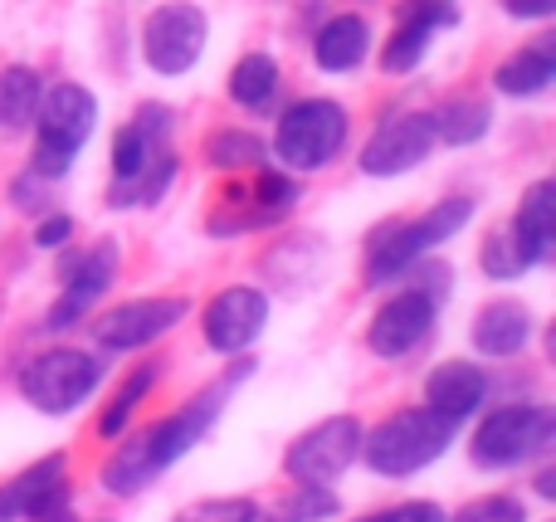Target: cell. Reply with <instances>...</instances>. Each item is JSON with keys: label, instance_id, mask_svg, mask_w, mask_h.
<instances>
[{"label": "cell", "instance_id": "1", "mask_svg": "<svg viewBox=\"0 0 556 522\" xmlns=\"http://www.w3.org/2000/svg\"><path fill=\"white\" fill-rule=\"evenodd\" d=\"M450 445H454L450 420L415 406V410H395L371 435H362V459L386 479H410L420 469H430Z\"/></svg>", "mask_w": 556, "mask_h": 522}, {"label": "cell", "instance_id": "2", "mask_svg": "<svg viewBox=\"0 0 556 522\" xmlns=\"http://www.w3.org/2000/svg\"><path fill=\"white\" fill-rule=\"evenodd\" d=\"M469 215H473L469 195H450V201H440L434 211H425L420 220H405V225L381 230L371 240V254H366V273H371V283L405 279V269H415V264H420L434 244L454 240V234L469 225Z\"/></svg>", "mask_w": 556, "mask_h": 522}, {"label": "cell", "instance_id": "3", "mask_svg": "<svg viewBox=\"0 0 556 522\" xmlns=\"http://www.w3.org/2000/svg\"><path fill=\"white\" fill-rule=\"evenodd\" d=\"M39 147H35V176H64L68 162L88 147L98 123V98L78 84H54L39 98Z\"/></svg>", "mask_w": 556, "mask_h": 522}, {"label": "cell", "instance_id": "4", "mask_svg": "<svg viewBox=\"0 0 556 522\" xmlns=\"http://www.w3.org/2000/svg\"><path fill=\"white\" fill-rule=\"evenodd\" d=\"M98 386H103V361L88 357V352H74V347L39 352V357L20 371L25 400L35 410H45V416H68V410L84 406Z\"/></svg>", "mask_w": 556, "mask_h": 522}, {"label": "cell", "instance_id": "5", "mask_svg": "<svg viewBox=\"0 0 556 522\" xmlns=\"http://www.w3.org/2000/svg\"><path fill=\"white\" fill-rule=\"evenodd\" d=\"M346 142V113L332 98H303L283 113L274 137V156L293 171H323Z\"/></svg>", "mask_w": 556, "mask_h": 522}, {"label": "cell", "instance_id": "6", "mask_svg": "<svg viewBox=\"0 0 556 522\" xmlns=\"http://www.w3.org/2000/svg\"><path fill=\"white\" fill-rule=\"evenodd\" d=\"M556 435V416L547 406H503L473 435V464L483 469H513L522 459H532L538 449H547Z\"/></svg>", "mask_w": 556, "mask_h": 522}, {"label": "cell", "instance_id": "7", "mask_svg": "<svg viewBox=\"0 0 556 522\" xmlns=\"http://www.w3.org/2000/svg\"><path fill=\"white\" fill-rule=\"evenodd\" d=\"M205 39H211V20H205V10L191 5V0H166V5L152 10L147 25H142V54L156 74L176 78V74H191L195 68Z\"/></svg>", "mask_w": 556, "mask_h": 522}, {"label": "cell", "instance_id": "8", "mask_svg": "<svg viewBox=\"0 0 556 522\" xmlns=\"http://www.w3.org/2000/svg\"><path fill=\"white\" fill-rule=\"evenodd\" d=\"M356 459H362V420L356 416H327L323 425L303 430V435L293 440V449H288L283 464L298 484L327 488L332 479H342Z\"/></svg>", "mask_w": 556, "mask_h": 522}, {"label": "cell", "instance_id": "9", "mask_svg": "<svg viewBox=\"0 0 556 522\" xmlns=\"http://www.w3.org/2000/svg\"><path fill=\"white\" fill-rule=\"evenodd\" d=\"M240 377H250V361H244V367H235L230 377L220 381V386H211V391H201V396L191 400V406H181L176 410V416H166V420H156L152 430H147V455H152V464H156V474H162V469H172L176 459L186 455V449H195L205 440V430L215 425V416H220L225 410V396H230V386Z\"/></svg>", "mask_w": 556, "mask_h": 522}, {"label": "cell", "instance_id": "10", "mask_svg": "<svg viewBox=\"0 0 556 522\" xmlns=\"http://www.w3.org/2000/svg\"><path fill=\"white\" fill-rule=\"evenodd\" d=\"M113 273H117V250H113V240L93 244V250L68 254L64 269H59V279H64V293H59V303L49 308L45 322H49L54 332H64V328H74L78 318H88V308H93V303L108 293Z\"/></svg>", "mask_w": 556, "mask_h": 522}, {"label": "cell", "instance_id": "11", "mask_svg": "<svg viewBox=\"0 0 556 522\" xmlns=\"http://www.w3.org/2000/svg\"><path fill=\"white\" fill-rule=\"evenodd\" d=\"M181 318H186V298H132L93 322V342L108 352H137L147 342L166 338Z\"/></svg>", "mask_w": 556, "mask_h": 522}, {"label": "cell", "instance_id": "12", "mask_svg": "<svg viewBox=\"0 0 556 522\" xmlns=\"http://www.w3.org/2000/svg\"><path fill=\"white\" fill-rule=\"evenodd\" d=\"M430 152H434L430 113H401L376 127V137L362 152V171L366 176H401V171H415Z\"/></svg>", "mask_w": 556, "mask_h": 522}, {"label": "cell", "instance_id": "13", "mask_svg": "<svg viewBox=\"0 0 556 522\" xmlns=\"http://www.w3.org/2000/svg\"><path fill=\"white\" fill-rule=\"evenodd\" d=\"M454 20H459L454 0H405L401 15H395V35L386 39V49H381V68L386 74H410L425 59L430 39L440 35V29H450Z\"/></svg>", "mask_w": 556, "mask_h": 522}, {"label": "cell", "instance_id": "14", "mask_svg": "<svg viewBox=\"0 0 556 522\" xmlns=\"http://www.w3.org/2000/svg\"><path fill=\"white\" fill-rule=\"evenodd\" d=\"M264 322H269V298L260 289H225L220 298L205 308V342L215 352H244L260 342Z\"/></svg>", "mask_w": 556, "mask_h": 522}, {"label": "cell", "instance_id": "15", "mask_svg": "<svg viewBox=\"0 0 556 522\" xmlns=\"http://www.w3.org/2000/svg\"><path fill=\"white\" fill-rule=\"evenodd\" d=\"M430 328H434V303L425 298V293L405 289L376 313L366 342H371L376 357H405V352H415L425 338H430Z\"/></svg>", "mask_w": 556, "mask_h": 522}, {"label": "cell", "instance_id": "16", "mask_svg": "<svg viewBox=\"0 0 556 522\" xmlns=\"http://www.w3.org/2000/svg\"><path fill=\"white\" fill-rule=\"evenodd\" d=\"M489 400V377L473 361H440V367L425 377V410L444 416L450 425L469 420L473 410Z\"/></svg>", "mask_w": 556, "mask_h": 522}, {"label": "cell", "instance_id": "17", "mask_svg": "<svg viewBox=\"0 0 556 522\" xmlns=\"http://www.w3.org/2000/svg\"><path fill=\"white\" fill-rule=\"evenodd\" d=\"M508 230H513V240H518L528 269L552 259L556 254V186L552 181H532L528 186V195H522L518 215L508 220Z\"/></svg>", "mask_w": 556, "mask_h": 522}, {"label": "cell", "instance_id": "18", "mask_svg": "<svg viewBox=\"0 0 556 522\" xmlns=\"http://www.w3.org/2000/svg\"><path fill=\"white\" fill-rule=\"evenodd\" d=\"M528 338H532V313L513 298L489 303V308H479V318H473V347H479L483 357H513V352L528 347Z\"/></svg>", "mask_w": 556, "mask_h": 522}, {"label": "cell", "instance_id": "19", "mask_svg": "<svg viewBox=\"0 0 556 522\" xmlns=\"http://www.w3.org/2000/svg\"><path fill=\"white\" fill-rule=\"evenodd\" d=\"M371 54V25L362 15H337L317 29L313 39V59L323 74H352L362 59Z\"/></svg>", "mask_w": 556, "mask_h": 522}, {"label": "cell", "instance_id": "20", "mask_svg": "<svg viewBox=\"0 0 556 522\" xmlns=\"http://www.w3.org/2000/svg\"><path fill=\"white\" fill-rule=\"evenodd\" d=\"M54 488H68V459L64 455L39 459V464H29L20 479L0 484V522L29 518V508H35L39 498H49Z\"/></svg>", "mask_w": 556, "mask_h": 522}, {"label": "cell", "instance_id": "21", "mask_svg": "<svg viewBox=\"0 0 556 522\" xmlns=\"http://www.w3.org/2000/svg\"><path fill=\"white\" fill-rule=\"evenodd\" d=\"M552 78H556V49H552V39L518 49L513 59H503V64L493 68V88H498V93H508V98H538V93H547Z\"/></svg>", "mask_w": 556, "mask_h": 522}, {"label": "cell", "instance_id": "22", "mask_svg": "<svg viewBox=\"0 0 556 522\" xmlns=\"http://www.w3.org/2000/svg\"><path fill=\"white\" fill-rule=\"evenodd\" d=\"M39 98H45V84H39L35 68H25V64L5 68V74H0V127H5V132L29 127L39 113Z\"/></svg>", "mask_w": 556, "mask_h": 522}, {"label": "cell", "instance_id": "23", "mask_svg": "<svg viewBox=\"0 0 556 522\" xmlns=\"http://www.w3.org/2000/svg\"><path fill=\"white\" fill-rule=\"evenodd\" d=\"M430 123H434V142L469 147V142H479V137L489 132L493 113H489L483 98H450L440 113H430Z\"/></svg>", "mask_w": 556, "mask_h": 522}, {"label": "cell", "instance_id": "24", "mask_svg": "<svg viewBox=\"0 0 556 522\" xmlns=\"http://www.w3.org/2000/svg\"><path fill=\"white\" fill-rule=\"evenodd\" d=\"M152 479H156V464H152V455H147V440L142 435L127 440V445H117L113 459L103 464V488H108V494H117V498L142 494Z\"/></svg>", "mask_w": 556, "mask_h": 522}, {"label": "cell", "instance_id": "25", "mask_svg": "<svg viewBox=\"0 0 556 522\" xmlns=\"http://www.w3.org/2000/svg\"><path fill=\"white\" fill-rule=\"evenodd\" d=\"M166 152H172V147H156V142H147V137L137 132L132 123H127L123 132L113 137V186H132V181H142V176H147V166H152V162H162Z\"/></svg>", "mask_w": 556, "mask_h": 522}, {"label": "cell", "instance_id": "26", "mask_svg": "<svg viewBox=\"0 0 556 522\" xmlns=\"http://www.w3.org/2000/svg\"><path fill=\"white\" fill-rule=\"evenodd\" d=\"M278 88V64L269 54H244L240 64L230 68V98L240 107H264Z\"/></svg>", "mask_w": 556, "mask_h": 522}, {"label": "cell", "instance_id": "27", "mask_svg": "<svg viewBox=\"0 0 556 522\" xmlns=\"http://www.w3.org/2000/svg\"><path fill=\"white\" fill-rule=\"evenodd\" d=\"M152 381H156V367H137L132 377L117 386V396L108 400V410H103V420H98V430H103V440H117L127 430V420H132V410L142 406V396L152 391Z\"/></svg>", "mask_w": 556, "mask_h": 522}, {"label": "cell", "instance_id": "28", "mask_svg": "<svg viewBox=\"0 0 556 522\" xmlns=\"http://www.w3.org/2000/svg\"><path fill=\"white\" fill-rule=\"evenodd\" d=\"M176 181V152H166L162 162H152L147 166V176L142 181H132V186H113L108 191V201L117 205V211H127V205H156L166 195V186Z\"/></svg>", "mask_w": 556, "mask_h": 522}, {"label": "cell", "instance_id": "29", "mask_svg": "<svg viewBox=\"0 0 556 522\" xmlns=\"http://www.w3.org/2000/svg\"><path fill=\"white\" fill-rule=\"evenodd\" d=\"M342 513V504H337L332 488H317V484H298L293 494L283 498V508H278V522H327Z\"/></svg>", "mask_w": 556, "mask_h": 522}, {"label": "cell", "instance_id": "30", "mask_svg": "<svg viewBox=\"0 0 556 522\" xmlns=\"http://www.w3.org/2000/svg\"><path fill=\"white\" fill-rule=\"evenodd\" d=\"M298 201V186L288 181L283 171H264L260 186H254V211H250V225H269V220H283Z\"/></svg>", "mask_w": 556, "mask_h": 522}, {"label": "cell", "instance_id": "31", "mask_svg": "<svg viewBox=\"0 0 556 522\" xmlns=\"http://www.w3.org/2000/svg\"><path fill=\"white\" fill-rule=\"evenodd\" d=\"M522 269H528V259H522L513 230H508V225H503V230H493L489 240H483V273H489V279H518Z\"/></svg>", "mask_w": 556, "mask_h": 522}, {"label": "cell", "instance_id": "32", "mask_svg": "<svg viewBox=\"0 0 556 522\" xmlns=\"http://www.w3.org/2000/svg\"><path fill=\"white\" fill-rule=\"evenodd\" d=\"M205 152H211V162L225 166V171H235V166H264V142L254 132H220Z\"/></svg>", "mask_w": 556, "mask_h": 522}, {"label": "cell", "instance_id": "33", "mask_svg": "<svg viewBox=\"0 0 556 522\" xmlns=\"http://www.w3.org/2000/svg\"><path fill=\"white\" fill-rule=\"evenodd\" d=\"M176 522H260V504L254 498H205L176 513Z\"/></svg>", "mask_w": 556, "mask_h": 522}, {"label": "cell", "instance_id": "34", "mask_svg": "<svg viewBox=\"0 0 556 522\" xmlns=\"http://www.w3.org/2000/svg\"><path fill=\"white\" fill-rule=\"evenodd\" d=\"M454 522H528V513H522L518 498L493 494V498H479V504L459 508V513H454Z\"/></svg>", "mask_w": 556, "mask_h": 522}, {"label": "cell", "instance_id": "35", "mask_svg": "<svg viewBox=\"0 0 556 522\" xmlns=\"http://www.w3.org/2000/svg\"><path fill=\"white\" fill-rule=\"evenodd\" d=\"M362 522H444V513L434 504H401V508H381V513H371Z\"/></svg>", "mask_w": 556, "mask_h": 522}, {"label": "cell", "instance_id": "36", "mask_svg": "<svg viewBox=\"0 0 556 522\" xmlns=\"http://www.w3.org/2000/svg\"><path fill=\"white\" fill-rule=\"evenodd\" d=\"M29 522H78L74 504H68V488H54L49 498H39V504L29 508Z\"/></svg>", "mask_w": 556, "mask_h": 522}, {"label": "cell", "instance_id": "37", "mask_svg": "<svg viewBox=\"0 0 556 522\" xmlns=\"http://www.w3.org/2000/svg\"><path fill=\"white\" fill-rule=\"evenodd\" d=\"M68 234H74V220H68V215H49V220H39L35 244L39 250H64Z\"/></svg>", "mask_w": 556, "mask_h": 522}, {"label": "cell", "instance_id": "38", "mask_svg": "<svg viewBox=\"0 0 556 522\" xmlns=\"http://www.w3.org/2000/svg\"><path fill=\"white\" fill-rule=\"evenodd\" d=\"M513 20H547L556 10V0H498Z\"/></svg>", "mask_w": 556, "mask_h": 522}, {"label": "cell", "instance_id": "39", "mask_svg": "<svg viewBox=\"0 0 556 522\" xmlns=\"http://www.w3.org/2000/svg\"><path fill=\"white\" fill-rule=\"evenodd\" d=\"M552 479H556V474H552V469H542V474H538V488H542V494H547V498L556 494V484H552Z\"/></svg>", "mask_w": 556, "mask_h": 522}]
</instances>
